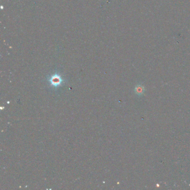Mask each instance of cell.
<instances>
[{
  "mask_svg": "<svg viewBox=\"0 0 190 190\" xmlns=\"http://www.w3.org/2000/svg\"><path fill=\"white\" fill-rule=\"evenodd\" d=\"M50 82H51L52 86H59L63 82V80L58 75H54L52 76V78L50 80Z\"/></svg>",
  "mask_w": 190,
  "mask_h": 190,
  "instance_id": "1",
  "label": "cell"
},
{
  "mask_svg": "<svg viewBox=\"0 0 190 190\" xmlns=\"http://www.w3.org/2000/svg\"><path fill=\"white\" fill-rule=\"evenodd\" d=\"M144 91V88L142 85H138L136 87V93L138 95H142V94H143Z\"/></svg>",
  "mask_w": 190,
  "mask_h": 190,
  "instance_id": "2",
  "label": "cell"
}]
</instances>
